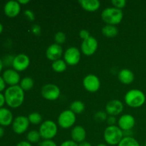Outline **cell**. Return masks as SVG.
Returning a JSON list of instances; mask_svg holds the SVG:
<instances>
[{"label":"cell","instance_id":"cell-7","mask_svg":"<svg viewBox=\"0 0 146 146\" xmlns=\"http://www.w3.org/2000/svg\"><path fill=\"white\" fill-rule=\"evenodd\" d=\"M41 94L44 99L53 101L59 98L61 95V90L59 87L56 84H47L42 86Z\"/></svg>","mask_w":146,"mask_h":146},{"label":"cell","instance_id":"cell-26","mask_svg":"<svg viewBox=\"0 0 146 146\" xmlns=\"http://www.w3.org/2000/svg\"><path fill=\"white\" fill-rule=\"evenodd\" d=\"M41 138V135H40L38 131H36V130H31L27 135V141L31 144L38 143Z\"/></svg>","mask_w":146,"mask_h":146},{"label":"cell","instance_id":"cell-33","mask_svg":"<svg viewBox=\"0 0 146 146\" xmlns=\"http://www.w3.org/2000/svg\"><path fill=\"white\" fill-rule=\"evenodd\" d=\"M31 31L34 36H38L41 34V27L38 24H34L31 27Z\"/></svg>","mask_w":146,"mask_h":146},{"label":"cell","instance_id":"cell-40","mask_svg":"<svg viewBox=\"0 0 146 146\" xmlns=\"http://www.w3.org/2000/svg\"><path fill=\"white\" fill-rule=\"evenodd\" d=\"M17 146H33V145L32 144L28 142L27 141H20L19 143H18Z\"/></svg>","mask_w":146,"mask_h":146},{"label":"cell","instance_id":"cell-22","mask_svg":"<svg viewBox=\"0 0 146 146\" xmlns=\"http://www.w3.org/2000/svg\"><path fill=\"white\" fill-rule=\"evenodd\" d=\"M103 35L108 38H113L118 34V29L116 26L106 24L101 29Z\"/></svg>","mask_w":146,"mask_h":146},{"label":"cell","instance_id":"cell-36","mask_svg":"<svg viewBox=\"0 0 146 146\" xmlns=\"http://www.w3.org/2000/svg\"><path fill=\"white\" fill-rule=\"evenodd\" d=\"M106 122L108 123V125H115V124L118 123L116 118L115 116H112V115H108V118H107Z\"/></svg>","mask_w":146,"mask_h":146},{"label":"cell","instance_id":"cell-29","mask_svg":"<svg viewBox=\"0 0 146 146\" xmlns=\"http://www.w3.org/2000/svg\"><path fill=\"white\" fill-rule=\"evenodd\" d=\"M66 40V35L63 31H58L54 34V41L56 44L61 45L65 43Z\"/></svg>","mask_w":146,"mask_h":146},{"label":"cell","instance_id":"cell-37","mask_svg":"<svg viewBox=\"0 0 146 146\" xmlns=\"http://www.w3.org/2000/svg\"><path fill=\"white\" fill-rule=\"evenodd\" d=\"M59 146H78V144L72 140H67L64 141Z\"/></svg>","mask_w":146,"mask_h":146},{"label":"cell","instance_id":"cell-39","mask_svg":"<svg viewBox=\"0 0 146 146\" xmlns=\"http://www.w3.org/2000/svg\"><path fill=\"white\" fill-rule=\"evenodd\" d=\"M6 87V83L4 82L2 76H0V93L4 91Z\"/></svg>","mask_w":146,"mask_h":146},{"label":"cell","instance_id":"cell-46","mask_svg":"<svg viewBox=\"0 0 146 146\" xmlns=\"http://www.w3.org/2000/svg\"><path fill=\"white\" fill-rule=\"evenodd\" d=\"M96 146H108L107 144L106 143H99L98 145H97Z\"/></svg>","mask_w":146,"mask_h":146},{"label":"cell","instance_id":"cell-42","mask_svg":"<svg viewBox=\"0 0 146 146\" xmlns=\"http://www.w3.org/2000/svg\"><path fill=\"white\" fill-rule=\"evenodd\" d=\"M29 0H19L18 2L20 4H27L28 3H29Z\"/></svg>","mask_w":146,"mask_h":146},{"label":"cell","instance_id":"cell-1","mask_svg":"<svg viewBox=\"0 0 146 146\" xmlns=\"http://www.w3.org/2000/svg\"><path fill=\"white\" fill-rule=\"evenodd\" d=\"M24 91L19 85L8 87L4 92L6 104L12 108L21 106L24 101Z\"/></svg>","mask_w":146,"mask_h":146},{"label":"cell","instance_id":"cell-14","mask_svg":"<svg viewBox=\"0 0 146 146\" xmlns=\"http://www.w3.org/2000/svg\"><path fill=\"white\" fill-rule=\"evenodd\" d=\"M118 126L123 132L130 131L134 128L135 125V119L131 114H123L121 115L118 120Z\"/></svg>","mask_w":146,"mask_h":146},{"label":"cell","instance_id":"cell-25","mask_svg":"<svg viewBox=\"0 0 146 146\" xmlns=\"http://www.w3.org/2000/svg\"><path fill=\"white\" fill-rule=\"evenodd\" d=\"M70 110L75 114H81L85 110V104L79 100L74 101L70 105Z\"/></svg>","mask_w":146,"mask_h":146},{"label":"cell","instance_id":"cell-15","mask_svg":"<svg viewBox=\"0 0 146 146\" xmlns=\"http://www.w3.org/2000/svg\"><path fill=\"white\" fill-rule=\"evenodd\" d=\"M63 54H64V50L61 45L56 44V43L48 46L46 51V56L52 62L56 60L61 59Z\"/></svg>","mask_w":146,"mask_h":146},{"label":"cell","instance_id":"cell-41","mask_svg":"<svg viewBox=\"0 0 146 146\" xmlns=\"http://www.w3.org/2000/svg\"><path fill=\"white\" fill-rule=\"evenodd\" d=\"M78 146H93L88 141H84V142L81 143H78Z\"/></svg>","mask_w":146,"mask_h":146},{"label":"cell","instance_id":"cell-11","mask_svg":"<svg viewBox=\"0 0 146 146\" xmlns=\"http://www.w3.org/2000/svg\"><path fill=\"white\" fill-rule=\"evenodd\" d=\"M29 121L28 117L24 115H19L16 117L12 122V129L15 133L21 135L27 131L29 127Z\"/></svg>","mask_w":146,"mask_h":146},{"label":"cell","instance_id":"cell-38","mask_svg":"<svg viewBox=\"0 0 146 146\" xmlns=\"http://www.w3.org/2000/svg\"><path fill=\"white\" fill-rule=\"evenodd\" d=\"M6 103L5 97H4V94L0 93V108H3L4 104Z\"/></svg>","mask_w":146,"mask_h":146},{"label":"cell","instance_id":"cell-32","mask_svg":"<svg viewBox=\"0 0 146 146\" xmlns=\"http://www.w3.org/2000/svg\"><path fill=\"white\" fill-rule=\"evenodd\" d=\"M24 16L26 18L30 21H34L35 20V14H34V11L31 9H26L24 13Z\"/></svg>","mask_w":146,"mask_h":146},{"label":"cell","instance_id":"cell-34","mask_svg":"<svg viewBox=\"0 0 146 146\" xmlns=\"http://www.w3.org/2000/svg\"><path fill=\"white\" fill-rule=\"evenodd\" d=\"M79 36L81 39L84 41V40L87 39L88 38H89L91 36V34H90L89 31L86 29H81L79 31Z\"/></svg>","mask_w":146,"mask_h":146},{"label":"cell","instance_id":"cell-2","mask_svg":"<svg viewBox=\"0 0 146 146\" xmlns=\"http://www.w3.org/2000/svg\"><path fill=\"white\" fill-rule=\"evenodd\" d=\"M123 138V131L118 125H108L104 132V141L108 145H118Z\"/></svg>","mask_w":146,"mask_h":146},{"label":"cell","instance_id":"cell-17","mask_svg":"<svg viewBox=\"0 0 146 146\" xmlns=\"http://www.w3.org/2000/svg\"><path fill=\"white\" fill-rule=\"evenodd\" d=\"M4 14L10 18H14L21 11V4L18 1H9L5 4L4 7Z\"/></svg>","mask_w":146,"mask_h":146},{"label":"cell","instance_id":"cell-21","mask_svg":"<svg viewBox=\"0 0 146 146\" xmlns=\"http://www.w3.org/2000/svg\"><path fill=\"white\" fill-rule=\"evenodd\" d=\"M78 3L85 11L88 12H94L101 7V2L98 0H80Z\"/></svg>","mask_w":146,"mask_h":146},{"label":"cell","instance_id":"cell-3","mask_svg":"<svg viewBox=\"0 0 146 146\" xmlns=\"http://www.w3.org/2000/svg\"><path fill=\"white\" fill-rule=\"evenodd\" d=\"M101 19L106 24L116 26L122 21L123 12L122 9L115 7H107L101 12Z\"/></svg>","mask_w":146,"mask_h":146},{"label":"cell","instance_id":"cell-19","mask_svg":"<svg viewBox=\"0 0 146 146\" xmlns=\"http://www.w3.org/2000/svg\"><path fill=\"white\" fill-rule=\"evenodd\" d=\"M118 78L120 82L128 85L133 82L135 79V75L133 72L128 68H123L118 72Z\"/></svg>","mask_w":146,"mask_h":146},{"label":"cell","instance_id":"cell-47","mask_svg":"<svg viewBox=\"0 0 146 146\" xmlns=\"http://www.w3.org/2000/svg\"><path fill=\"white\" fill-rule=\"evenodd\" d=\"M144 146H146V140H145V145H144Z\"/></svg>","mask_w":146,"mask_h":146},{"label":"cell","instance_id":"cell-13","mask_svg":"<svg viewBox=\"0 0 146 146\" xmlns=\"http://www.w3.org/2000/svg\"><path fill=\"white\" fill-rule=\"evenodd\" d=\"M123 104L121 101L117 99H113L109 101L106 104L105 107V111L108 115L117 116L120 115L123 111Z\"/></svg>","mask_w":146,"mask_h":146},{"label":"cell","instance_id":"cell-4","mask_svg":"<svg viewBox=\"0 0 146 146\" xmlns=\"http://www.w3.org/2000/svg\"><path fill=\"white\" fill-rule=\"evenodd\" d=\"M145 95L141 90L131 89L127 91L124 96L125 104L131 108H137L142 106L145 102Z\"/></svg>","mask_w":146,"mask_h":146},{"label":"cell","instance_id":"cell-24","mask_svg":"<svg viewBox=\"0 0 146 146\" xmlns=\"http://www.w3.org/2000/svg\"><path fill=\"white\" fill-rule=\"evenodd\" d=\"M19 86L24 91H29L33 88L34 86V81L31 77H24L19 83Z\"/></svg>","mask_w":146,"mask_h":146},{"label":"cell","instance_id":"cell-18","mask_svg":"<svg viewBox=\"0 0 146 146\" xmlns=\"http://www.w3.org/2000/svg\"><path fill=\"white\" fill-rule=\"evenodd\" d=\"M71 140L76 142V143L85 141L86 138V129L81 125H76L72 128L71 131Z\"/></svg>","mask_w":146,"mask_h":146},{"label":"cell","instance_id":"cell-5","mask_svg":"<svg viewBox=\"0 0 146 146\" xmlns=\"http://www.w3.org/2000/svg\"><path fill=\"white\" fill-rule=\"evenodd\" d=\"M38 132L44 140H52L57 135L58 126L54 121L46 120L40 125Z\"/></svg>","mask_w":146,"mask_h":146},{"label":"cell","instance_id":"cell-6","mask_svg":"<svg viewBox=\"0 0 146 146\" xmlns=\"http://www.w3.org/2000/svg\"><path fill=\"white\" fill-rule=\"evenodd\" d=\"M76 121V116L70 109L65 110L58 117V125L64 129H68L74 126Z\"/></svg>","mask_w":146,"mask_h":146},{"label":"cell","instance_id":"cell-44","mask_svg":"<svg viewBox=\"0 0 146 146\" xmlns=\"http://www.w3.org/2000/svg\"><path fill=\"white\" fill-rule=\"evenodd\" d=\"M2 68H3V62L2 61H1V58H0V72H1V70H2Z\"/></svg>","mask_w":146,"mask_h":146},{"label":"cell","instance_id":"cell-30","mask_svg":"<svg viewBox=\"0 0 146 146\" xmlns=\"http://www.w3.org/2000/svg\"><path fill=\"white\" fill-rule=\"evenodd\" d=\"M108 116V115L106 111H100L94 114V119L98 122H104V121H106Z\"/></svg>","mask_w":146,"mask_h":146},{"label":"cell","instance_id":"cell-45","mask_svg":"<svg viewBox=\"0 0 146 146\" xmlns=\"http://www.w3.org/2000/svg\"><path fill=\"white\" fill-rule=\"evenodd\" d=\"M3 29H4V27H3V25L1 24V23H0V34L2 33Z\"/></svg>","mask_w":146,"mask_h":146},{"label":"cell","instance_id":"cell-35","mask_svg":"<svg viewBox=\"0 0 146 146\" xmlns=\"http://www.w3.org/2000/svg\"><path fill=\"white\" fill-rule=\"evenodd\" d=\"M40 146H58L53 140H44L40 143Z\"/></svg>","mask_w":146,"mask_h":146},{"label":"cell","instance_id":"cell-12","mask_svg":"<svg viewBox=\"0 0 146 146\" xmlns=\"http://www.w3.org/2000/svg\"><path fill=\"white\" fill-rule=\"evenodd\" d=\"M30 65V58L27 54H19L14 57L12 61L13 68L17 71H24L29 68Z\"/></svg>","mask_w":146,"mask_h":146},{"label":"cell","instance_id":"cell-31","mask_svg":"<svg viewBox=\"0 0 146 146\" xmlns=\"http://www.w3.org/2000/svg\"><path fill=\"white\" fill-rule=\"evenodd\" d=\"M127 1L125 0H112L111 4L113 6V7L119 9H122L123 8L126 6Z\"/></svg>","mask_w":146,"mask_h":146},{"label":"cell","instance_id":"cell-9","mask_svg":"<svg viewBox=\"0 0 146 146\" xmlns=\"http://www.w3.org/2000/svg\"><path fill=\"white\" fill-rule=\"evenodd\" d=\"M83 86L88 92L96 93L101 88V81L95 74H89L83 79Z\"/></svg>","mask_w":146,"mask_h":146},{"label":"cell","instance_id":"cell-28","mask_svg":"<svg viewBox=\"0 0 146 146\" xmlns=\"http://www.w3.org/2000/svg\"><path fill=\"white\" fill-rule=\"evenodd\" d=\"M28 119L30 123L33 125H38L42 123V115L38 112H33L29 115Z\"/></svg>","mask_w":146,"mask_h":146},{"label":"cell","instance_id":"cell-10","mask_svg":"<svg viewBox=\"0 0 146 146\" xmlns=\"http://www.w3.org/2000/svg\"><path fill=\"white\" fill-rule=\"evenodd\" d=\"M98 43L95 37L91 36L87 39L84 40L81 45V51L83 54L87 56H92L98 49Z\"/></svg>","mask_w":146,"mask_h":146},{"label":"cell","instance_id":"cell-20","mask_svg":"<svg viewBox=\"0 0 146 146\" xmlns=\"http://www.w3.org/2000/svg\"><path fill=\"white\" fill-rule=\"evenodd\" d=\"M14 118L10 110L6 108H0V125L7 127L12 124Z\"/></svg>","mask_w":146,"mask_h":146},{"label":"cell","instance_id":"cell-8","mask_svg":"<svg viewBox=\"0 0 146 146\" xmlns=\"http://www.w3.org/2000/svg\"><path fill=\"white\" fill-rule=\"evenodd\" d=\"M81 51L77 47L71 46L64 53V60L68 66H76L80 62Z\"/></svg>","mask_w":146,"mask_h":146},{"label":"cell","instance_id":"cell-23","mask_svg":"<svg viewBox=\"0 0 146 146\" xmlns=\"http://www.w3.org/2000/svg\"><path fill=\"white\" fill-rule=\"evenodd\" d=\"M67 64L64 59H58L55 61H53L51 64V68L55 72L62 73L65 71L67 68Z\"/></svg>","mask_w":146,"mask_h":146},{"label":"cell","instance_id":"cell-16","mask_svg":"<svg viewBox=\"0 0 146 146\" xmlns=\"http://www.w3.org/2000/svg\"><path fill=\"white\" fill-rule=\"evenodd\" d=\"M2 78L4 82L10 86H17L21 81V77L18 71L14 69H7L2 74Z\"/></svg>","mask_w":146,"mask_h":146},{"label":"cell","instance_id":"cell-43","mask_svg":"<svg viewBox=\"0 0 146 146\" xmlns=\"http://www.w3.org/2000/svg\"><path fill=\"white\" fill-rule=\"evenodd\" d=\"M4 128H3L1 126H0V138H1V137L4 136Z\"/></svg>","mask_w":146,"mask_h":146},{"label":"cell","instance_id":"cell-27","mask_svg":"<svg viewBox=\"0 0 146 146\" xmlns=\"http://www.w3.org/2000/svg\"><path fill=\"white\" fill-rule=\"evenodd\" d=\"M117 146H141V145L133 137L125 136Z\"/></svg>","mask_w":146,"mask_h":146}]
</instances>
